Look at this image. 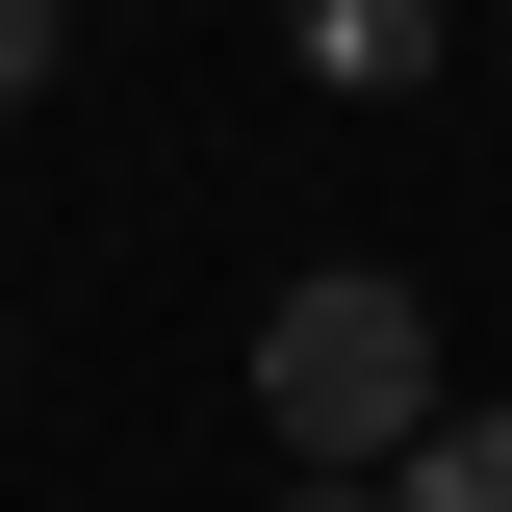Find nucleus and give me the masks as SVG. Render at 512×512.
Returning a JSON list of instances; mask_svg holds the SVG:
<instances>
[{
  "label": "nucleus",
  "mask_w": 512,
  "mask_h": 512,
  "mask_svg": "<svg viewBox=\"0 0 512 512\" xmlns=\"http://www.w3.org/2000/svg\"><path fill=\"white\" fill-rule=\"evenodd\" d=\"M436 410H461V384H436V308H410L384 256H333V282H282V308H256V436L308 461V487H384Z\"/></svg>",
  "instance_id": "f257e3e1"
},
{
  "label": "nucleus",
  "mask_w": 512,
  "mask_h": 512,
  "mask_svg": "<svg viewBox=\"0 0 512 512\" xmlns=\"http://www.w3.org/2000/svg\"><path fill=\"white\" fill-rule=\"evenodd\" d=\"M384 512H512V410H436V436L384 461Z\"/></svg>",
  "instance_id": "f03ea898"
},
{
  "label": "nucleus",
  "mask_w": 512,
  "mask_h": 512,
  "mask_svg": "<svg viewBox=\"0 0 512 512\" xmlns=\"http://www.w3.org/2000/svg\"><path fill=\"white\" fill-rule=\"evenodd\" d=\"M282 512H384V487H282Z\"/></svg>",
  "instance_id": "39448f33"
},
{
  "label": "nucleus",
  "mask_w": 512,
  "mask_h": 512,
  "mask_svg": "<svg viewBox=\"0 0 512 512\" xmlns=\"http://www.w3.org/2000/svg\"><path fill=\"white\" fill-rule=\"evenodd\" d=\"M0 103H52V0H0Z\"/></svg>",
  "instance_id": "20e7f679"
},
{
  "label": "nucleus",
  "mask_w": 512,
  "mask_h": 512,
  "mask_svg": "<svg viewBox=\"0 0 512 512\" xmlns=\"http://www.w3.org/2000/svg\"><path fill=\"white\" fill-rule=\"evenodd\" d=\"M308 52L359 77V103H384V77H436V0H308Z\"/></svg>",
  "instance_id": "7ed1b4c3"
}]
</instances>
